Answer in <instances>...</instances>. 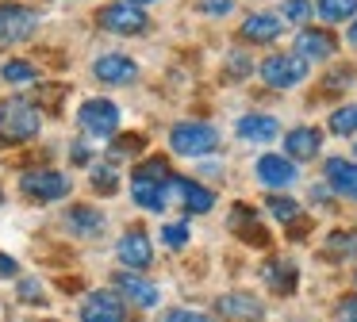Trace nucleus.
<instances>
[{
	"instance_id": "f257e3e1",
	"label": "nucleus",
	"mask_w": 357,
	"mask_h": 322,
	"mask_svg": "<svg viewBox=\"0 0 357 322\" xmlns=\"http://www.w3.org/2000/svg\"><path fill=\"white\" fill-rule=\"evenodd\" d=\"M43 130V115L31 100H4L0 104V146H20L31 142Z\"/></svg>"
},
{
	"instance_id": "f03ea898",
	"label": "nucleus",
	"mask_w": 357,
	"mask_h": 322,
	"mask_svg": "<svg viewBox=\"0 0 357 322\" xmlns=\"http://www.w3.org/2000/svg\"><path fill=\"white\" fill-rule=\"evenodd\" d=\"M307 58H300V54H269V58L261 61V81L269 84V89H296V84L307 81Z\"/></svg>"
},
{
	"instance_id": "7ed1b4c3",
	"label": "nucleus",
	"mask_w": 357,
	"mask_h": 322,
	"mask_svg": "<svg viewBox=\"0 0 357 322\" xmlns=\"http://www.w3.org/2000/svg\"><path fill=\"white\" fill-rule=\"evenodd\" d=\"M70 176L58 173V169H27L24 176H20V192H24L27 199H35V204H54V199L70 196Z\"/></svg>"
},
{
	"instance_id": "20e7f679",
	"label": "nucleus",
	"mask_w": 357,
	"mask_h": 322,
	"mask_svg": "<svg viewBox=\"0 0 357 322\" xmlns=\"http://www.w3.org/2000/svg\"><path fill=\"white\" fill-rule=\"evenodd\" d=\"M169 146L181 158H204L219 146V130L211 123H177L169 130Z\"/></svg>"
},
{
	"instance_id": "39448f33",
	"label": "nucleus",
	"mask_w": 357,
	"mask_h": 322,
	"mask_svg": "<svg viewBox=\"0 0 357 322\" xmlns=\"http://www.w3.org/2000/svg\"><path fill=\"white\" fill-rule=\"evenodd\" d=\"M77 123L93 138H112L119 130V107L112 100H85L77 112Z\"/></svg>"
},
{
	"instance_id": "423d86ee",
	"label": "nucleus",
	"mask_w": 357,
	"mask_h": 322,
	"mask_svg": "<svg viewBox=\"0 0 357 322\" xmlns=\"http://www.w3.org/2000/svg\"><path fill=\"white\" fill-rule=\"evenodd\" d=\"M96 20H100V27L112 31V35H142V31H146V12L127 4V0L104 4L100 12H96Z\"/></svg>"
},
{
	"instance_id": "0eeeda50",
	"label": "nucleus",
	"mask_w": 357,
	"mask_h": 322,
	"mask_svg": "<svg viewBox=\"0 0 357 322\" xmlns=\"http://www.w3.org/2000/svg\"><path fill=\"white\" fill-rule=\"evenodd\" d=\"M39 27V15L31 8H20V4H0V46H12V43H27Z\"/></svg>"
},
{
	"instance_id": "6e6552de",
	"label": "nucleus",
	"mask_w": 357,
	"mask_h": 322,
	"mask_svg": "<svg viewBox=\"0 0 357 322\" xmlns=\"http://www.w3.org/2000/svg\"><path fill=\"white\" fill-rule=\"evenodd\" d=\"M254 173H257V181H261L265 188H273V192L296 184V176H300L296 173V161L288 158V153H261L257 165H254Z\"/></svg>"
},
{
	"instance_id": "1a4fd4ad",
	"label": "nucleus",
	"mask_w": 357,
	"mask_h": 322,
	"mask_svg": "<svg viewBox=\"0 0 357 322\" xmlns=\"http://www.w3.org/2000/svg\"><path fill=\"white\" fill-rule=\"evenodd\" d=\"M169 184L173 181H162V176H150V173H139L135 169L131 176V196L139 207H146V211H165V204H169Z\"/></svg>"
},
{
	"instance_id": "9d476101",
	"label": "nucleus",
	"mask_w": 357,
	"mask_h": 322,
	"mask_svg": "<svg viewBox=\"0 0 357 322\" xmlns=\"http://www.w3.org/2000/svg\"><path fill=\"white\" fill-rule=\"evenodd\" d=\"M215 311H219V319H227V322H261V319H265L261 299H257V296H246V291L219 296V299H215Z\"/></svg>"
},
{
	"instance_id": "9b49d317",
	"label": "nucleus",
	"mask_w": 357,
	"mask_h": 322,
	"mask_svg": "<svg viewBox=\"0 0 357 322\" xmlns=\"http://www.w3.org/2000/svg\"><path fill=\"white\" fill-rule=\"evenodd\" d=\"M123 319H127L123 296H112V291H93V296L81 303V322H123Z\"/></svg>"
},
{
	"instance_id": "f8f14e48",
	"label": "nucleus",
	"mask_w": 357,
	"mask_h": 322,
	"mask_svg": "<svg viewBox=\"0 0 357 322\" xmlns=\"http://www.w3.org/2000/svg\"><path fill=\"white\" fill-rule=\"evenodd\" d=\"M93 73L100 84H135L139 81V61L127 58V54H104V58H96Z\"/></svg>"
},
{
	"instance_id": "ddd939ff",
	"label": "nucleus",
	"mask_w": 357,
	"mask_h": 322,
	"mask_svg": "<svg viewBox=\"0 0 357 322\" xmlns=\"http://www.w3.org/2000/svg\"><path fill=\"white\" fill-rule=\"evenodd\" d=\"M116 288H119V296L127 299V303H135V307H142V311H150V307H158V299H162V291L154 288L150 280H142L139 273H123L119 276L116 273Z\"/></svg>"
},
{
	"instance_id": "4468645a",
	"label": "nucleus",
	"mask_w": 357,
	"mask_h": 322,
	"mask_svg": "<svg viewBox=\"0 0 357 322\" xmlns=\"http://www.w3.org/2000/svg\"><path fill=\"white\" fill-rule=\"evenodd\" d=\"M323 173H326V188H331L334 196L357 199V161H346V158H326Z\"/></svg>"
},
{
	"instance_id": "2eb2a0df",
	"label": "nucleus",
	"mask_w": 357,
	"mask_h": 322,
	"mask_svg": "<svg viewBox=\"0 0 357 322\" xmlns=\"http://www.w3.org/2000/svg\"><path fill=\"white\" fill-rule=\"evenodd\" d=\"M119 261H123L127 268H146L150 261H154V245H150V234L146 230H127L123 238H119Z\"/></svg>"
},
{
	"instance_id": "dca6fc26",
	"label": "nucleus",
	"mask_w": 357,
	"mask_h": 322,
	"mask_svg": "<svg viewBox=\"0 0 357 322\" xmlns=\"http://www.w3.org/2000/svg\"><path fill=\"white\" fill-rule=\"evenodd\" d=\"M334 50H338V43H334L331 31L303 27L300 35H296V54H300V58H307V61H326Z\"/></svg>"
},
{
	"instance_id": "f3484780",
	"label": "nucleus",
	"mask_w": 357,
	"mask_h": 322,
	"mask_svg": "<svg viewBox=\"0 0 357 322\" xmlns=\"http://www.w3.org/2000/svg\"><path fill=\"white\" fill-rule=\"evenodd\" d=\"M280 31H284L280 12H254L250 20H242V38L246 43H277Z\"/></svg>"
},
{
	"instance_id": "a211bd4d",
	"label": "nucleus",
	"mask_w": 357,
	"mask_h": 322,
	"mask_svg": "<svg viewBox=\"0 0 357 322\" xmlns=\"http://www.w3.org/2000/svg\"><path fill=\"white\" fill-rule=\"evenodd\" d=\"M169 188L177 192V199L185 204L188 215H208L211 207H215V192L204 188V184H196V181H181V176H173Z\"/></svg>"
},
{
	"instance_id": "6ab92c4d",
	"label": "nucleus",
	"mask_w": 357,
	"mask_h": 322,
	"mask_svg": "<svg viewBox=\"0 0 357 322\" xmlns=\"http://www.w3.org/2000/svg\"><path fill=\"white\" fill-rule=\"evenodd\" d=\"M234 135L242 138V142H273V138L280 135V123L273 119V115H261V112H254V115H242L238 123H234Z\"/></svg>"
},
{
	"instance_id": "aec40b11",
	"label": "nucleus",
	"mask_w": 357,
	"mask_h": 322,
	"mask_svg": "<svg viewBox=\"0 0 357 322\" xmlns=\"http://www.w3.org/2000/svg\"><path fill=\"white\" fill-rule=\"evenodd\" d=\"M319 150H323V135L315 127H292L284 135V153L292 161H311L319 158Z\"/></svg>"
},
{
	"instance_id": "412c9836",
	"label": "nucleus",
	"mask_w": 357,
	"mask_h": 322,
	"mask_svg": "<svg viewBox=\"0 0 357 322\" xmlns=\"http://www.w3.org/2000/svg\"><path fill=\"white\" fill-rule=\"evenodd\" d=\"M66 222H70V230H73V234H89V238H96V234L104 230V215L96 211V207H85V204L70 207Z\"/></svg>"
},
{
	"instance_id": "4be33fe9",
	"label": "nucleus",
	"mask_w": 357,
	"mask_h": 322,
	"mask_svg": "<svg viewBox=\"0 0 357 322\" xmlns=\"http://www.w3.org/2000/svg\"><path fill=\"white\" fill-rule=\"evenodd\" d=\"M265 284H269L277 296H292L296 291V265L292 261H269V265H265Z\"/></svg>"
},
{
	"instance_id": "5701e85b",
	"label": "nucleus",
	"mask_w": 357,
	"mask_h": 322,
	"mask_svg": "<svg viewBox=\"0 0 357 322\" xmlns=\"http://www.w3.org/2000/svg\"><path fill=\"white\" fill-rule=\"evenodd\" d=\"M315 12L326 23H346L357 15V0H315Z\"/></svg>"
},
{
	"instance_id": "b1692460",
	"label": "nucleus",
	"mask_w": 357,
	"mask_h": 322,
	"mask_svg": "<svg viewBox=\"0 0 357 322\" xmlns=\"http://www.w3.org/2000/svg\"><path fill=\"white\" fill-rule=\"evenodd\" d=\"M0 77H4L8 84H35L39 81V69H35L31 61H24V58H12V61H4Z\"/></svg>"
},
{
	"instance_id": "393cba45",
	"label": "nucleus",
	"mask_w": 357,
	"mask_h": 322,
	"mask_svg": "<svg viewBox=\"0 0 357 322\" xmlns=\"http://www.w3.org/2000/svg\"><path fill=\"white\" fill-rule=\"evenodd\" d=\"M265 204H269V215L277 222H296L300 219V204H296L292 196H269Z\"/></svg>"
},
{
	"instance_id": "a878e982",
	"label": "nucleus",
	"mask_w": 357,
	"mask_h": 322,
	"mask_svg": "<svg viewBox=\"0 0 357 322\" xmlns=\"http://www.w3.org/2000/svg\"><path fill=\"white\" fill-rule=\"evenodd\" d=\"M326 127L334 130V135H357V104H346L338 107V112H331V123Z\"/></svg>"
},
{
	"instance_id": "bb28decb",
	"label": "nucleus",
	"mask_w": 357,
	"mask_h": 322,
	"mask_svg": "<svg viewBox=\"0 0 357 322\" xmlns=\"http://www.w3.org/2000/svg\"><path fill=\"white\" fill-rule=\"evenodd\" d=\"M311 12H315V4H311V0H284V4H280V20L296 23V27H303V23L311 20Z\"/></svg>"
},
{
	"instance_id": "cd10ccee",
	"label": "nucleus",
	"mask_w": 357,
	"mask_h": 322,
	"mask_svg": "<svg viewBox=\"0 0 357 322\" xmlns=\"http://www.w3.org/2000/svg\"><path fill=\"white\" fill-rule=\"evenodd\" d=\"M89 184H93L96 192H104V196H108V192L119 188V173L112 165H96L93 173H89Z\"/></svg>"
},
{
	"instance_id": "c85d7f7f",
	"label": "nucleus",
	"mask_w": 357,
	"mask_h": 322,
	"mask_svg": "<svg viewBox=\"0 0 357 322\" xmlns=\"http://www.w3.org/2000/svg\"><path fill=\"white\" fill-rule=\"evenodd\" d=\"M162 242L169 245V250H185L188 245V227L185 222H169V227L162 230Z\"/></svg>"
},
{
	"instance_id": "c756f323",
	"label": "nucleus",
	"mask_w": 357,
	"mask_h": 322,
	"mask_svg": "<svg viewBox=\"0 0 357 322\" xmlns=\"http://www.w3.org/2000/svg\"><path fill=\"white\" fill-rule=\"evenodd\" d=\"M331 253H357V234L354 230H338L331 238Z\"/></svg>"
},
{
	"instance_id": "7c9ffc66",
	"label": "nucleus",
	"mask_w": 357,
	"mask_h": 322,
	"mask_svg": "<svg viewBox=\"0 0 357 322\" xmlns=\"http://www.w3.org/2000/svg\"><path fill=\"white\" fill-rule=\"evenodd\" d=\"M139 173H150V176H162V181H173V176H169V161H162V158L142 161V165H139Z\"/></svg>"
},
{
	"instance_id": "2f4dec72",
	"label": "nucleus",
	"mask_w": 357,
	"mask_h": 322,
	"mask_svg": "<svg viewBox=\"0 0 357 322\" xmlns=\"http://www.w3.org/2000/svg\"><path fill=\"white\" fill-rule=\"evenodd\" d=\"M200 12L204 15H231L234 0H200Z\"/></svg>"
},
{
	"instance_id": "473e14b6",
	"label": "nucleus",
	"mask_w": 357,
	"mask_h": 322,
	"mask_svg": "<svg viewBox=\"0 0 357 322\" xmlns=\"http://www.w3.org/2000/svg\"><path fill=\"white\" fill-rule=\"evenodd\" d=\"M162 322H211V319L200 314V311H185V307H177V311H169Z\"/></svg>"
},
{
	"instance_id": "72a5a7b5",
	"label": "nucleus",
	"mask_w": 357,
	"mask_h": 322,
	"mask_svg": "<svg viewBox=\"0 0 357 322\" xmlns=\"http://www.w3.org/2000/svg\"><path fill=\"white\" fill-rule=\"evenodd\" d=\"M338 322H357V296H346L338 303Z\"/></svg>"
},
{
	"instance_id": "f704fd0d",
	"label": "nucleus",
	"mask_w": 357,
	"mask_h": 322,
	"mask_svg": "<svg viewBox=\"0 0 357 322\" xmlns=\"http://www.w3.org/2000/svg\"><path fill=\"white\" fill-rule=\"evenodd\" d=\"M246 77L250 73V58H246V54H231V77Z\"/></svg>"
},
{
	"instance_id": "c9c22d12",
	"label": "nucleus",
	"mask_w": 357,
	"mask_h": 322,
	"mask_svg": "<svg viewBox=\"0 0 357 322\" xmlns=\"http://www.w3.org/2000/svg\"><path fill=\"white\" fill-rule=\"evenodd\" d=\"M20 291H24V299H43L39 296V284H35V280H24V284H20Z\"/></svg>"
},
{
	"instance_id": "e433bc0d",
	"label": "nucleus",
	"mask_w": 357,
	"mask_h": 322,
	"mask_svg": "<svg viewBox=\"0 0 357 322\" xmlns=\"http://www.w3.org/2000/svg\"><path fill=\"white\" fill-rule=\"evenodd\" d=\"M0 276H16V261L0 253Z\"/></svg>"
},
{
	"instance_id": "4c0bfd02",
	"label": "nucleus",
	"mask_w": 357,
	"mask_h": 322,
	"mask_svg": "<svg viewBox=\"0 0 357 322\" xmlns=\"http://www.w3.org/2000/svg\"><path fill=\"white\" fill-rule=\"evenodd\" d=\"M346 38H349V46H357V20L349 23V35H346Z\"/></svg>"
},
{
	"instance_id": "58836bf2",
	"label": "nucleus",
	"mask_w": 357,
	"mask_h": 322,
	"mask_svg": "<svg viewBox=\"0 0 357 322\" xmlns=\"http://www.w3.org/2000/svg\"><path fill=\"white\" fill-rule=\"evenodd\" d=\"M127 4H135V8H146V4H154V0H127Z\"/></svg>"
},
{
	"instance_id": "ea45409f",
	"label": "nucleus",
	"mask_w": 357,
	"mask_h": 322,
	"mask_svg": "<svg viewBox=\"0 0 357 322\" xmlns=\"http://www.w3.org/2000/svg\"><path fill=\"white\" fill-rule=\"evenodd\" d=\"M354 158H357V142H354Z\"/></svg>"
},
{
	"instance_id": "a19ab883",
	"label": "nucleus",
	"mask_w": 357,
	"mask_h": 322,
	"mask_svg": "<svg viewBox=\"0 0 357 322\" xmlns=\"http://www.w3.org/2000/svg\"><path fill=\"white\" fill-rule=\"evenodd\" d=\"M0 199H4V196H0Z\"/></svg>"
}]
</instances>
